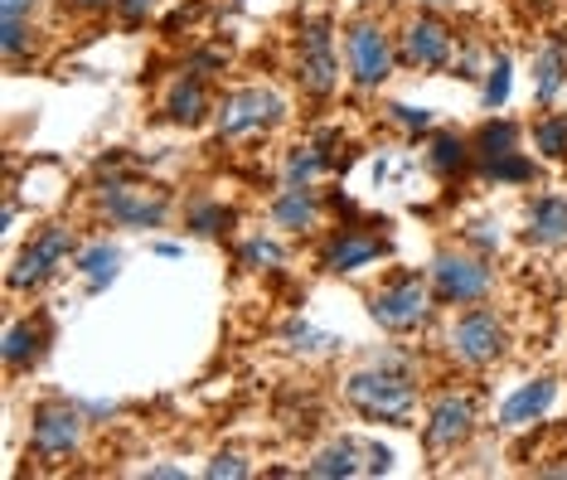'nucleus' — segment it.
Instances as JSON below:
<instances>
[{
    "mask_svg": "<svg viewBox=\"0 0 567 480\" xmlns=\"http://www.w3.org/2000/svg\"><path fill=\"white\" fill-rule=\"evenodd\" d=\"M389 116L403 126V132H412V136L432 132V112L427 108H412V102H389Z\"/></svg>",
    "mask_w": 567,
    "mask_h": 480,
    "instance_id": "31",
    "label": "nucleus"
},
{
    "mask_svg": "<svg viewBox=\"0 0 567 480\" xmlns=\"http://www.w3.org/2000/svg\"><path fill=\"white\" fill-rule=\"evenodd\" d=\"M489 267L471 253H436L432 257V287L451 306H475L489 296Z\"/></svg>",
    "mask_w": 567,
    "mask_h": 480,
    "instance_id": "9",
    "label": "nucleus"
},
{
    "mask_svg": "<svg viewBox=\"0 0 567 480\" xmlns=\"http://www.w3.org/2000/svg\"><path fill=\"white\" fill-rule=\"evenodd\" d=\"M553 398H558V384L553 379H528L519 394H509L505 404H499V427H505V432H524V427H534L553 408Z\"/></svg>",
    "mask_w": 567,
    "mask_h": 480,
    "instance_id": "15",
    "label": "nucleus"
},
{
    "mask_svg": "<svg viewBox=\"0 0 567 480\" xmlns=\"http://www.w3.org/2000/svg\"><path fill=\"white\" fill-rule=\"evenodd\" d=\"M344 63H350V78L359 88H383V78L393 69V44L383 34V24L354 20L344 30Z\"/></svg>",
    "mask_w": 567,
    "mask_h": 480,
    "instance_id": "8",
    "label": "nucleus"
},
{
    "mask_svg": "<svg viewBox=\"0 0 567 480\" xmlns=\"http://www.w3.org/2000/svg\"><path fill=\"white\" fill-rule=\"evenodd\" d=\"M481 175H489V180H509V185H524V180H534V161H524V155L514 151V155H505V161L485 165Z\"/></svg>",
    "mask_w": 567,
    "mask_h": 480,
    "instance_id": "29",
    "label": "nucleus"
},
{
    "mask_svg": "<svg viewBox=\"0 0 567 480\" xmlns=\"http://www.w3.org/2000/svg\"><path fill=\"white\" fill-rule=\"evenodd\" d=\"M563 83H567V44L563 39H548L534 54V98L548 108V102L563 93Z\"/></svg>",
    "mask_w": 567,
    "mask_h": 480,
    "instance_id": "19",
    "label": "nucleus"
},
{
    "mask_svg": "<svg viewBox=\"0 0 567 480\" xmlns=\"http://www.w3.org/2000/svg\"><path fill=\"white\" fill-rule=\"evenodd\" d=\"M73 253V228L63 224H49L40 228L30 243H24V253L16 257V267H10V292H30V287H44L49 277L59 272V263Z\"/></svg>",
    "mask_w": 567,
    "mask_h": 480,
    "instance_id": "6",
    "label": "nucleus"
},
{
    "mask_svg": "<svg viewBox=\"0 0 567 480\" xmlns=\"http://www.w3.org/2000/svg\"><path fill=\"white\" fill-rule=\"evenodd\" d=\"M422 6H456V0H422Z\"/></svg>",
    "mask_w": 567,
    "mask_h": 480,
    "instance_id": "39",
    "label": "nucleus"
},
{
    "mask_svg": "<svg viewBox=\"0 0 567 480\" xmlns=\"http://www.w3.org/2000/svg\"><path fill=\"white\" fill-rule=\"evenodd\" d=\"M83 408H73V404H63V398H54V404H40L34 408V418H30V451L34 457H44V461H63V457H73L83 442Z\"/></svg>",
    "mask_w": 567,
    "mask_h": 480,
    "instance_id": "5",
    "label": "nucleus"
},
{
    "mask_svg": "<svg viewBox=\"0 0 567 480\" xmlns=\"http://www.w3.org/2000/svg\"><path fill=\"white\" fill-rule=\"evenodd\" d=\"M509 88H514V63H509V54H495V59H489V69H485V108L489 112L505 108Z\"/></svg>",
    "mask_w": 567,
    "mask_h": 480,
    "instance_id": "26",
    "label": "nucleus"
},
{
    "mask_svg": "<svg viewBox=\"0 0 567 480\" xmlns=\"http://www.w3.org/2000/svg\"><path fill=\"white\" fill-rule=\"evenodd\" d=\"M40 0H0V20H30Z\"/></svg>",
    "mask_w": 567,
    "mask_h": 480,
    "instance_id": "34",
    "label": "nucleus"
},
{
    "mask_svg": "<svg viewBox=\"0 0 567 480\" xmlns=\"http://www.w3.org/2000/svg\"><path fill=\"white\" fill-rule=\"evenodd\" d=\"M534 146H538V155H548V161H567V116H538Z\"/></svg>",
    "mask_w": 567,
    "mask_h": 480,
    "instance_id": "27",
    "label": "nucleus"
},
{
    "mask_svg": "<svg viewBox=\"0 0 567 480\" xmlns=\"http://www.w3.org/2000/svg\"><path fill=\"white\" fill-rule=\"evenodd\" d=\"M97 214L112 218L117 228H161L171 218V194L107 180V185H97Z\"/></svg>",
    "mask_w": 567,
    "mask_h": 480,
    "instance_id": "3",
    "label": "nucleus"
},
{
    "mask_svg": "<svg viewBox=\"0 0 567 480\" xmlns=\"http://www.w3.org/2000/svg\"><path fill=\"white\" fill-rule=\"evenodd\" d=\"M281 340H287L291 355H334L344 340L340 335H326L316 326H306V320H287V330H281Z\"/></svg>",
    "mask_w": 567,
    "mask_h": 480,
    "instance_id": "24",
    "label": "nucleus"
},
{
    "mask_svg": "<svg viewBox=\"0 0 567 480\" xmlns=\"http://www.w3.org/2000/svg\"><path fill=\"white\" fill-rule=\"evenodd\" d=\"M316 218H320V200H316L311 185H287V190H281L277 200H272V224L287 228V233L316 228Z\"/></svg>",
    "mask_w": 567,
    "mask_h": 480,
    "instance_id": "17",
    "label": "nucleus"
},
{
    "mask_svg": "<svg viewBox=\"0 0 567 480\" xmlns=\"http://www.w3.org/2000/svg\"><path fill=\"white\" fill-rule=\"evenodd\" d=\"M151 248H156V257H179V253H185L179 243H151Z\"/></svg>",
    "mask_w": 567,
    "mask_h": 480,
    "instance_id": "38",
    "label": "nucleus"
},
{
    "mask_svg": "<svg viewBox=\"0 0 567 480\" xmlns=\"http://www.w3.org/2000/svg\"><path fill=\"white\" fill-rule=\"evenodd\" d=\"M475 69H481V63H475V49H461V59H456V73H461V78H481Z\"/></svg>",
    "mask_w": 567,
    "mask_h": 480,
    "instance_id": "36",
    "label": "nucleus"
},
{
    "mask_svg": "<svg viewBox=\"0 0 567 480\" xmlns=\"http://www.w3.org/2000/svg\"><path fill=\"white\" fill-rule=\"evenodd\" d=\"M79 272L87 277L93 292L112 287L122 272V248H112V243H87V248H79Z\"/></svg>",
    "mask_w": 567,
    "mask_h": 480,
    "instance_id": "21",
    "label": "nucleus"
},
{
    "mask_svg": "<svg viewBox=\"0 0 567 480\" xmlns=\"http://www.w3.org/2000/svg\"><path fill=\"white\" fill-rule=\"evenodd\" d=\"M383 253H389V238L364 233V228H340V233H330L326 248H320V267L326 272H359V267L379 263Z\"/></svg>",
    "mask_w": 567,
    "mask_h": 480,
    "instance_id": "14",
    "label": "nucleus"
},
{
    "mask_svg": "<svg viewBox=\"0 0 567 480\" xmlns=\"http://www.w3.org/2000/svg\"><path fill=\"white\" fill-rule=\"evenodd\" d=\"M471 427H475V404H471V398H461V394H442V398L432 404V412H427V427H422V442H427L432 451H451V447L466 442Z\"/></svg>",
    "mask_w": 567,
    "mask_h": 480,
    "instance_id": "13",
    "label": "nucleus"
},
{
    "mask_svg": "<svg viewBox=\"0 0 567 480\" xmlns=\"http://www.w3.org/2000/svg\"><path fill=\"white\" fill-rule=\"evenodd\" d=\"M218 136H248V132H272L287 122V98L277 88H238L214 108Z\"/></svg>",
    "mask_w": 567,
    "mask_h": 480,
    "instance_id": "2",
    "label": "nucleus"
},
{
    "mask_svg": "<svg viewBox=\"0 0 567 480\" xmlns=\"http://www.w3.org/2000/svg\"><path fill=\"white\" fill-rule=\"evenodd\" d=\"M471 151L481 155V171H485V165H495V161H505V155L519 151V126L514 122H485L471 141Z\"/></svg>",
    "mask_w": 567,
    "mask_h": 480,
    "instance_id": "22",
    "label": "nucleus"
},
{
    "mask_svg": "<svg viewBox=\"0 0 567 480\" xmlns=\"http://www.w3.org/2000/svg\"><path fill=\"white\" fill-rule=\"evenodd\" d=\"M330 165V151L326 141H311V146H296L287 155V185H311V180Z\"/></svg>",
    "mask_w": 567,
    "mask_h": 480,
    "instance_id": "25",
    "label": "nucleus"
},
{
    "mask_svg": "<svg viewBox=\"0 0 567 480\" xmlns=\"http://www.w3.org/2000/svg\"><path fill=\"white\" fill-rule=\"evenodd\" d=\"M209 112L214 108H209V93H204V78L185 69L171 83V93H165V116H171L175 126H199Z\"/></svg>",
    "mask_w": 567,
    "mask_h": 480,
    "instance_id": "16",
    "label": "nucleus"
},
{
    "mask_svg": "<svg viewBox=\"0 0 567 480\" xmlns=\"http://www.w3.org/2000/svg\"><path fill=\"white\" fill-rule=\"evenodd\" d=\"M393 471V451L379 442H364V437H340L326 451H316V461L306 466V476L316 480H350V476H389Z\"/></svg>",
    "mask_w": 567,
    "mask_h": 480,
    "instance_id": "4",
    "label": "nucleus"
},
{
    "mask_svg": "<svg viewBox=\"0 0 567 480\" xmlns=\"http://www.w3.org/2000/svg\"><path fill=\"white\" fill-rule=\"evenodd\" d=\"M228 224H234V210H228V204H214V200H195V204H189V228L204 233V238H218Z\"/></svg>",
    "mask_w": 567,
    "mask_h": 480,
    "instance_id": "28",
    "label": "nucleus"
},
{
    "mask_svg": "<svg viewBox=\"0 0 567 480\" xmlns=\"http://www.w3.org/2000/svg\"><path fill=\"white\" fill-rule=\"evenodd\" d=\"M151 476H156V480H179L185 471H179V466H151Z\"/></svg>",
    "mask_w": 567,
    "mask_h": 480,
    "instance_id": "37",
    "label": "nucleus"
},
{
    "mask_svg": "<svg viewBox=\"0 0 567 480\" xmlns=\"http://www.w3.org/2000/svg\"><path fill=\"white\" fill-rule=\"evenodd\" d=\"M151 6H156V0H117V16L126 24H141V20L151 16Z\"/></svg>",
    "mask_w": 567,
    "mask_h": 480,
    "instance_id": "33",
    "label": "nucleus"
},
{
    "mask_svg": "<svg viewBox=\"0 0 567 480\" xmlns=\"http://www.w3.org/2000/svg\"><path fill=\"white\" fill-rule=\"evenodd\" d=\"M63 6L79 16H102V10H117V0H63Z\"/></svg>",
    "mask_w": 567,
    "mask_h": 480,
    "instance_id": "35",
    "label": "nucleus"
},
{
    "mask_svg": "<svg viewBox=\"0 0 567 480\" xmlns=\"http://www.w3.org/2000/svg\"><path fill=\"white\" fill-rule=\"evenodd\" d=\"M509 345L505 326H499L495 310H466V316L451 326V355L461 359V365H489V359H499Z\"/></svg>",
    "mask_w": 567,
    "mask_h": 480,
    "instance_id": "11",
    "label": "nucleus"
},
{
    "mask_svg": "<svg viewBox=\"0 0 567 480\" xmlns=\"http://www.w3.org/2000/svg\"><path fill=\"white\" fill-rule=\"evenodd\" d=\"M528 243H567V200L563 194H544V200L528 204Z\"/></svg>",
    "mask_w": 567,
    "mask_h": 480,
    "instance_id": "18",
    "label": "nucleus"
},
{
    "mask_svg": "<svg viewBox=\"0 0 567 480\" xmlns=\"http://www.w3.org/2000/svg\"><path fill=\"white\" fill-rule=\"evenodd\" d=\"M296 78L311 98H330L340 83V59H334V34L326 20H311L301 30V59H296Z\"/></svg>",
    "mask_w": 567,
    "mask_h": 480,
    "instance_id": "10",
    "label": "nucleus"
},
{
    "mask_svg": "<svg viewBox=\"0 0 567 480\" xmlns=\"http://www.w3.org/2000/svg\"><path fill=\"white\" fill-rule=\"evenodd\" d=\"M0 355H6V365H10V369H30L34 359L44 355V330L34 326V320H10Z\"/></svg>",
    "mask_w": 567,
    "mask_h": 480,
    "instance_id": "20",
    "label": "nucleus"
},
{
    "mask_svg": "<svg viewBox=\"0 0 567 480\" xmlns=\"http://www.w3.org/2000/svg\"><path fill=\"white\" fill-rule=\"evenodd\" d=\"M344 398H350V408L369 422H408L412 404H417L408 374L383 369V365L350 374V379H344Z\"/></svg>",
    "mask_w": 567,
    "mask_h": 480,
    "instance_id": "1",
    "label": "nucleus"
},
{
    "mask_svg": "<svg viewBox=\"0 0 567 480\" xmlns=\"http://www.w3.org/2000/svg\"><path fill=\"white\" fill-rule=\"evenodd\" d=\"M466 161H471V141L466 136H456V132H436L432 136V146H427V165L442 180H451V175H461L466 171Z\"/></svg>",
    "mask_w": 567,
    "mask_h": 480,
    "instance_id": "23",
    "label": "nucleus"
},
{
    "mask_svg": "<svg viewBox=\"0 0 567 480\" xmlns=\"http://www.w3.org/2000/svg\"><path fill=\"white\" fill-rule=\"evenodd\" d=\"M243 263H248V267H262V272H272V267L287 263V253H281L277 243H267V238H248V243H243Z\"/></svg>",
    "mask_w": 567,
    "mask_h": 480,
    "instance_id": "30",
    "label": "nucleus"
},
{
    "mask_svg": "<svg viewBox=\"0 0 567 480\" xmlns=\"http://www.w3.org/2000/svg\"><path fill=\"white\" fill-rule=\"evenodd\" d=\"M204 476H209V480H224V476L243 480V476H248V461H243L238 451H218V457H214L209 466H204Z\"/></svg>",
    "mask_w": 567,
    "mask_h": 480,
    "instance_id": "32",
    "label": "nucleus"
},
{
    "mask_svg": "<svg viewBox=\"0 0 567 480\" xmlns=\"http://www.w3.org/2000/svg\"><path fill=\"white\" fill-rule=\"evenodd\" d=\"M451 49H456V34L446 30L436 16H417L403 24V34H398V59L408 63V69H446L451 63Z\"/></svg>",
    "mask_w": 567,
    "mask_h": 480,
    "instance_id": "12",
    "label": "nucleus"
},
{
    "mask_svg": "<svg viewBox=\"0 0 567 480\" xmlns=\"http://www.w3.org/2000/svg\"><path fill=\"white\" fill-rule=\"evenodd\" d=\"M373 320H379L383 330L403 335V330H417L422 320L432 316V292L427 282L417 277V272H408V277H398L393 287H383L379 296H373Z\"/></svg>",
    "mask_w": 567,
    "mask_h": 480,
    "instance_id": "7",
    "label": "nucleus"
}]
</instances>
